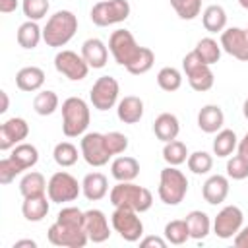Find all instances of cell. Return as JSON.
I'll list each match as a JSON object with an SVG mask.
<instances>
[{
  "label": "cell",
  "mask_w": 248,
  "mask_h": 248,
  "mask_svg": "<svg viewBox=\"0 0 248 248\" xmlns=\"http://www.w3.org/2000/svg\"><path fill=\"white\" fill-rule=\"evenodd\" d=\"M130 4L128 0H101L91 8V21L99 27H108L122 23L130 17Z\"/></svg>",
  "instance_id": "5b68a950"
},
{
  "label": "cell",
  "mask_w": 248,
  "mask_h": 248,
  "mask_svg": "<svg viewBox=\"0 0 248 248\" xmlns=\"http://www.w3.org/2000/svg\"><path fill=\"white\" fill-rule=\"evenodd\" d=\"M221 48L240 62H248V31L242 27H229L221 33Z\"/></svg>",
  "instance_id": "9a60e30c"
},
{
  "label": "cell",
  "mask_w": 248,
  "mask_h": 248,
  "mask_svg": "<svg viewBox=\"0 0 248 248\" xmlns=\"http://www.w3.org/2000/svg\"><path fill=\"white\" fill-rule=\"evenodd\" d=\"M236 149H238V155H242L244 159H248V132H246L244 138L238 141V147H236Z\"/></svg>",
  "instance_id": "f907efd6"
},
{
  "label": "cell",
  "mask_w": 248,
  "mask_h": 248,
  "mask_svg": "<svg viewBox=\"0 0 248 248\" xmlns=\"http://www.w3.org/2000/svg\"><path fill=\"white\" fill-rule=\"evenodd\" d=\"M202 23L207 33H223L227 29V12L219 4H211L202 14Z\"/></svg>",
  "instance_id": "4316f807"
},
{
  "label": "cell",
  "mask_w": 248,
  "mask_h": 248,
  "mask_svg": "<svg viewBox=\"0 0 248 248\" xmlns=\"http://www.w3.org/2000/svg\"><path fill=\"white\" fill-rule=\"evenodd\" d=\"M54 68H56L58 74H62L70 81H81V79L87 78V72H89V66L83 60V56L74 52V50H60V52H56Z\"/></svg>",
  "instance_id": "4fadbf2b"
},
{
  "label": "cell",
  "mask_w": 248,
  "mask_h": 248,
  "mask_svg": "<svg viewBox=\"0 0 248 248\" xmlns=\"http://www.w3.org/2000/svg\"><path fill=\"white\" fill-rule=\"evenodd\" d=\"M186 225H188V231H190V238L194 240H203L209 231H211V219L205 211H200V209H194L186 215Z\"/></svg>",
  "instance_id": "83f0119b"
},
{
  "label": "cell",
  "mask_w": 248,
  "mask_h": 248,
  "mask_svg": "<svg viewBox=\"0 0 248 248\" xmlns=\"http://www.w3.org/2000/svg\"><path fill=\"white\" fill-rule=\"evenodd\" d=\"M186 163H188V169L194 174H207L213 169V157L207 151H194V153H190Z\"/></svg>",
  "instance_id": "ab89813d"
},
{
  "label": "cell",
  "mask_w": 248,
  "mask_h": 248,
  "mask_svg": "<svg viewBox=\"0 0 248 248\" xmlns=\"http://www.w3.org/2000/svg\"><path fill=\"white\" fill-rule=\"evenodd\" d=\"M16 85L25 93L39 91L45 85V72L39 66H25L16 74Z\"/></svg>",
  "instance_id": "603a6c76"
},
{
  "label": "cell",
  "mask_w": 248,
  "mask_h": 248,
  "mask_svg": "<svg viewBox=\"0 0 248 248\" xmlns=\"http://www.w3.org/2000/svg\"><path fill=\"white\" fill-rule=\"evenodd\" d=\"M202 196L209 205H219L227 200L229 196V176L223 174H211L203 186H202Z\"/></svg>",
  "instance_id": "ac0fdd59"
},
{
  "label": "cell",
  "mask_w": 248,
  "mask_h": 248,
  "mask_svg": "<svg viewBox=\"0 0 248 248\" xmlns=\"http://www.w3.org/2000/svg\"><path fill=\"white\" fill-rule=\"evenodd\" d=\"M48 242L60 248H83L89 242V236L85 232V229H74V227H66L58 221H54L48 231H46Z\"/></svg>",
  "instance_id": "7c38bea8"
},
{
  "label": "cell",
  "mask_w": 248,
  "mask_h": 248,
  "mask_svg": "<svg viewBox=\"0 0 248 248\" xmlns=\"http://www.w3.org/2000/svg\"><path fill=\"white\" fill-rule=\"evenodd\" d=\"M110 174L118 182H132L140 174V163L130 155H120L110 163Z\"/></svg>",
  "instance_id": "d4e9b609"
},
{
  "label": "cell",
  "mask_w": 248,
  "mask_h": 248,
  "mask_svg": "<svg viewBox=\"0 0 248 248\" xmlns=\"http://www.w3.org/2000/svg\"><path fill=\"white\" fill-rule=\"evenodd\" d=\"M140 246H143V248H149V246L165 248L167 246V238H161V236H145L143 240H140Z\"/></svg>",
  "instance_id": "7dc6e473"
},
{
  "label": "cell",
  "mask_w": 248,
  "mask_h": 248,
  "mask_svg": "<svg viewBox=\"0 0 248 248\" xmlns=\"http://www.w3.org/2000/svg\"><path fill=\"white\" fill-rule=\"evenodd\" d=\"M161 202L165 205H178L186 194H188V178L182 170L169 165L161 170L159 176V190H157Z\"/></svg>",
  "instance_id": "277c9868"
},
{
  "label": "cell",
  "mask_w": 248,
  "mask_h": 248,
  "mask_svg": "<svg viewBox=\"0 0 248 248\" xmlns=\"http://www.w3.org/2000/svg\"><path fill=\"white\" fill-rule=\"evenodd\" d=\"M50 4L48 0H23L21 2V10H23V16L31 21H39L46 16Z\"/></svg>",
  "instance_id": "b9f144b4"
},
{
  "label": "cell",
  "mask_w": 248,
  "mask_h": 248,
  "mask_svg": "<svg viewBox=\"0 0 248 248\" xmlns=\"http://www.w3.org/2000/svg\"><path fill=\"white\" fill-rule=\"evenodd\" d=\"M23 170L16 165V161L12 157H4L0 161V184H10L17 174H21Z\"/></svg>",
  "instance_id": "bcb514c9"
},
{
  "label": "cell",
  "mask_w": 248,
  "mask_h": 248,
  "mask_svg": "<svg viewBox=\"0 0 248 248\" xmlns=\"http://www.w3.org/2000/svg\"><path fill=\"white\" fill-rule=\"evenodd\" d=\"M91 120L89 105L81 97H68L62 103V132L66 138L83 136Z\"/></svg>",
  "instance_id": "3957f363"
},
{
  "label": "cell",
  "mask_w": 248,
  "mask_h": 248,
  "mask_svg": "<svg viewBox=\"0 0 248 248\" xmlns=\"http://www.w3.org/2000/svg\"><path fill=\"white\" fill-rule=\"evenodd\" d=\"M188 155H190L188 153V147L180 140L167 141L165 147H163V159L167 161V165H172V167H178V165L186 163Z\"/></svg>",
  "instance_id": "e575fe53"
},
{
  "label": "cell",
  "mask_w": 248,
  "mask_h": 248,
  "mask_svg": "<svg viewBox=\"0 0 248 248\" xmlns=\"http://www.w3.org/2000/svg\"><path fill=\"white\" fill-rule=\"evenodd\" d=\"M50 200H46V196H31V198H23V203H21V213L27 221L31 223H39L43 221L46 215H48V205Z\"/></svg>",
  "instance_id": "484cf974"
},
{
  "label": "cell",
  "mask_w": 248,
  "mask_h": 248,
  "mask_svg": "<svg viewBox=\"0 0 248 248\" xmlns=\"http://www.w3.org/2000/svg\"><path fill=\"white\" fill-rule=\"evenodd\" d=\"M60 101H58V95L50 89H45V91H39L33 99V110L39 114V116H50L52 112H56Z\"/></svg>",
  "instance_id": "d6a6232c"
},
{
  "label": "cell",
  "mask_w": 248,
  "mask_h": 248,
  "mask_svg": "<svg viewBox=\"0 0 248 248\" xmlns=\"http://www.w3.org/2000/svg\"><path fill=\"white\" fill-rule=\"evenodd\" d=\"M182 70H184V74H186V78H188V83H190V87H192L194 91L203 93V91H209V89L213 87L215 76H213V72H211V66L203 64V62L198 58V54H196L194 50L188 52V54L182 58Z\"/></svg>",
  "instance_id": "8992f818"
},
{
  "label": "cell",
  "mask_w": 248,
  "mask_h": 248,
  "mask_svg": "<svg viewBox=\"0 0 248 248\" xmlns=\"http://www.w3.org/2000/svg\"><path fill=\"white\" fill-rule=\"evenodd\" d=\"M221 50H223V48H221V43H217V41L211 39V37H203V39H200L198 45H196V48H194V52L198 54V58H200L203 64H207V66L219 62V58H221Z\"/></svg>",
  "instance_id": "4dcf8cb0"
},
{
  "label": "cell",
  "mask_w": 248,
  "mask_h": 248,
  "mask_svg": "<svg viewBox=\"0 0 248 248\" xmlns=\"http://www.w3.org/2000/svg\"><path fill=\"white\" fill-rule=\"evenodd\" d=\"M76 31L78 16L70 10H58L48 17L46 25L43 27V41L52 48H60L74 39Z\"/></svg>",
  "instance_id": "6da1fadb"
},
{
  "label": "cell",
  "mask_w": 248,
  "mask_h": 248,
  "mask_svg": "<svg viewBox=\"0 0 248 248\" xmlns=\"http://www.w3.org/2000/svg\"><path fill=\"white\" fill-rule=\"evenodd\" d=\"M48 182L45 180V176L37 170L27 172L21 180H19V192L23 198H31V196H43L46 190Z\"/></svg>",
  "instance_id": "1f68e13d"
},
{
  "label": "cell",
  "mask_w": 248,
  "mask_h": 248,
  "mask_svg": "<svg viewBox=\"0 0 248 248\" xmlns=\"http://www.w3.org/2000/svg\"><path fill=\"white\" fill-rule=\"evenodd\" d=\"M170 6L174 8L176 16L180 19H196L202 12V0H170Z\"/></svg>",
  "instance_id": "60d3db41"
},
{
  "label": "cell",
  "mask_w": 248,
  "mask_h": 248,
  "mask_svg": "<svg viewBox=\"0 0 248 248\" xmlns=\"http://www.w3.org/2000/svg\"><path fill=\"white\" fill-rule=\"evenodd\" d=\"M225 124V114L219 105H205L198 112V126L205 134H217Z\"/></svg>",
  "instance_id": "44dd1931"
},
{
  "label": "cell",
  "mask_w": 248,
  "mask_h": 248,
  "mask_svg": "<svg viewBox=\"0 0 248 248\" xmlns=\"http://www.w3.org/2000/svg\"><path fill=\"white\" fill-rule=\"evenodd\" d=\"M23 246H27V248H37V242L31 240V238H25V240H17V242L14 244V248H23Z\"/></svg>",
  "instance_id": "816d5d0a"
},
{
  "label": "cell",
  "mask_w": 248,
  "mask_h": 248,
  "mask_svg": "<svg viewBox=\"0 0 248 248\" xmlns=\"http://www.w3.org/2000/svg\"><path fill=\"white\" fill-rule=\"evenodd\" d=\"M227 176L232 180L248 178V159H244L242 155H232L227 161Z\"/></svg>",
  "instance_id": "ee69618b"
},
{
  "label": "cell",
  "mask_w": 248,
  "mask_h": 248,
  "mask_svg": "<svg viewBox=\"0 0 248 248\" xmlns=\"http://www.w3.org/2000/svg\"><path fill=\"white\" fill-rule=\"evenodd\" d=\"M17 10V0H0V12L2 14H12Z\"/></svg>",
  "instance_id": "681fc988"
},
{
  "label": "cell",
  "mask_w": 248,
  "mask_h": 248,
  "mask_svg": "<svg viewBox=\"0 0 248 248\" xmlns=\"http://www.w3.org/2000/svg\"><path fill=\"white\" fill-rule=\"evenodd\" d=\"M238 147V138L232 130H219L213 140V153L217 157H229Z\"/></svg>",
  "instance_id": "836d02e7"
},
{
  "label": "cell",
  "mask_w": 248,
  "mask_h": 248,
  "mask_svg": "<svg viewBox=\"0 0 248 248\" xmlns=\"http://www.w3.org/2000/svg\"><path fill=\"white\" fill-rule=\"evenodd\" d=\"M81 192L89 202H99L108 192V180L103 172H89L81 180Z\"/></svg>",
  "instance_id": "7402d4cb"
},
{
  "label": "cell",
  "mask_w": 248,
  "mask_h": 248,
  "mask_svg": "<svg viewBox=\"0 0 248 248\" xmlns=\"http://www.w3.org/2000/svg\"><path fill=\"white\" fill-rule=\"evenodd\" d=\"M165 238L169 244H184L188 238H190V231H188V225L186 221L182 219H174V221H169L165 225Z\"/></svg>",
  "instance_id": "74e56055"
},
{
  "label": "cell",
  "mask_w": 248,
  "mask_h": 248,
  "mask_svg": "<svg viewBox=\"0 0 248 248\" xmlns=\"http://www.w3.org/2000/svg\"><path fill=\"white\" fill-rule=\"evenodd\" d=\"M46 194H48V200L54 202V203L74 202V200H78V196L81 194V184H79L78 178H74L70 172L58 170V172H54V174L48 178Z\"/></svg>",
  "instance_id": "ba28073f"
},
{
  "label": "cell",
  "mask_w": 248,
  "mask_h": 248,
  "mask_svg": "<svg viewBox=\"0 0 248 248\" xmlns=\"http://www.w3.org/2000/svg\"><path fill=\"white\" fill-rule=\"evenodd\" d=\"M83 229H85L89 240L95 244H101V242L108 240V236H110L108 219L101 209H87L83 213Z\"/></svg>",
  "instance_id": "e0dca14e"
},
{
  "label": "cell",
  "mask_w": 248,
  "mask_h": 248,
  "mask_svg": "<svg viewBox=\"0 0 248 248\" xmlns=\"http://www.w3.org/2000/svg\"><path fill=\"white\" fill-rule=\"evenodd\" d=\"M110 225L126 242H138L143 236V223L138 217V211L130 207H114L110 215Z\"/></svg>",
  "instance_id": "52a82bcc"
},
{
  "label": "cell",
  "mask_w": 248,
  "mask_h": 248,
  "mask_svg": "<svg viewBox=\"0 0 248 248\" xmlns=\"http://www.w3.org/2000/svg\"><path fill=\"white\" fill-rule=\"evenodd\" d=\"M118 81L112 76H101L89 91V101L97 110H108L114 105H118Z\"/></svg>",
  "instance_id": "30bf717a"
},
{
  "label": "cell",
  "mask_w": 248,
  "mask_h": 248,
  "mask_svg": "<svg viewBox=\"0 0 248 248\" xmlns=\"http://www.w3.org/2000/svg\"><path fill=\"white\" fill-rule=\"evenodd\" d=\"M79 147H81V157L91 167H105L108 163V159L112 157L108 153V149H107L105 134H101V132H87V134H83Z\"/></svg>",
  "instance_id": "8fae6325"
},
{
  "label": "cell",
  "mask_w": 248,
  "mask_h": 248,
  "mask_svg": "<svg viewBox=\"0 0 248 248\" xmlns=\"http://www.w3.org/2000/svg\"><path fill=\"white\" fill-rule=\"evenodd\" d=\"M83 213L81 209L74 207V205H68V207H62L56 215V221L66 225V227H74V229H83Z\"/></svg>",
  "instance_id": "7bdbcfd3"
},
{
  "label": "cell",
  "mask_w": 248,
  "mask_h": 248,
  "mask_svg": "<svg viewBox=\"0 0 248 248\" xmlns=\"http://www.w3.org/2000/svg\"><path fill=\"white\" fill-rule=\"evenodd\" d=\"M81 56H83V60L87 62L89 68L99 70V68H105V64L108 60V48H107V45L101 39L91 37V39L83 41V45H81Z\"/></svg>",
  "instance_id": "d6986e66"
},
{
  "label": "cell",
  "mask_w": 248,
  "mask_h": 248,
  "mask_svg": "<svg viewBox=\"0 0 248 248\" xmlns=\"http://www.w3.org/2000/svg\"><path fill=\"white\" fill-rule=\"evenodd\" d=\"M105 143H107V149L112 157L120 155L128 149V138L122 132H107L105 134Z\"/></svg>",
  "instance_id": "f6af8a7d"
},
{
  "label": "cell",
  "mask_w": 248,
  "mask_h": 248,
  "mask_svg": "<svg viewBox=\"0 0 248 248\" xmlns=\"http://www.w3.org/2000/svg\"><path fill=\"white\" fill-rule=\"evenodd\" d=\"M10 157L16 161V165L21 169V170H27V169H33L39 161V151L33 143H17L16 147H12V153Z\"/></svg>",
  "instance_id": "f546056e"
},
{
  "label": "cell",
  "mask_w": 248,
  "mask_h": 248,
  "mask_svg": "<svg viewBox=\"0 0 248 248\" xmlns=\"http://www.w3.org/2000/svg\"><path fill=\"white\" fill-rule=\"evenodd\" d=\"M153 132H155L157 140H161L163 143L172 141V140L178 138L180 122L172 112H161L153 122Z\"/></svg>",
  "instance_id": "cb8c5ba5"
},
{
  "label": "cell",
  "mask_w": 248,
  "mask_h": 248,
  "mask_svg": "<svg viewBox=\"0 0 248 248\" xmlns=\"http://www.w3.org/2000/svg\"><path fill=\"white\" fill-rule=\"evenodd\" d=\"M0 97H2V107H0V112H6V110H8V93H6V91H0Z\"/></svg>",
  "instance_id": "f5cc1de1"
},
{
  "label": "cell",
  "mask_w": 248,
  "mask_h": 248,
  "mask_svg": "<svg viewBox=\"0 0 248 248\" xmlns=\"http://www.w3.org/2000/svg\"><path fill=\"white\" fill-rule=\"evenodd\" d=\"M153 62H155L153 50L147 48V46H141V48H140V54L134 58V62H132L126 70H128L130 74H134V76H141V74H145V72H149V70L153 68Z\"/></svg>",
  "instance_id": "f35d334b"
},
{
  "label": "cell",
  "mask_w": 248,
  "mask_h": 248,
  "mask_svg": "<svg viewBox=\"0 0 248 248\" xmlns=\"http://www.w3.org/2000/svg\"><path fill=\"white\" fill-rule=\"evenodd\" d=\"M108 198L114 207H130L138 213H143L153 205L151 192L134 182H118L116 186H112Z\"/></svg>",
  "instance_id": "7a4b0ae2"
},
{
  "label": "cell",
  "mask_w": 248,
  "mask_h": 248,
  "mask_svg": "<svg viewBox=\"0 0 248 248\" xmlns=\"http://www.w3.org/2000/svg\"><path fill=\"white\" fill-rule=\"evenodd\" d=\"M242 221L244 215L238 205H225L213 219V232L223 240L234 238V234L242 229Z\"/></svg>",
  "instance_id": "5bb4252c"
},
{
  "label": "cell",
  "mask_w": 248,
  "mask_h": 248,
  "mask_svg": "<svg viewBox=\"0 0 248 248\" xmlns=\"http://www.w3.org/2000/svg\"><path fill=\"white\" fill-rule=\"evenodd\" d=\"M157 85L167 91V93H172V91H178L180 85H182V74L180 70L172 68V66H165L159 70L157 74Z\"/></svg>",
  "instance_id": "d590c367"
},
{
  "label": "cell",
  "mask_w": 248,
  "mask_h": 248,
  "mask_svg": "<svg viewBox=\"0 0 248 248\" xmlns=\"http://www.w3.org/2000/svg\"><path fill=\"white\" fill-rule=\"evenodd\" d=\"M246 31H248V29H246Z\"/></svg>",
  "instance_id": "9f6ffc18"
},
{
  "label": "cell",
  "mask_w": 248,
  "mask_h": 248,
  "mask_svg": "<svg viewBox=\"0 0 248 248\" xmlns=\"http://www.w3.org/2000/svg\"><path fill=\"white\" fill-rule=\"evenodd\" d=\"M116 116L124 124H138L143 116V101L136 95H126L116 105Z\"/></svg>",
  "instance_id": "ffe728a7"
},
{
  "label": "cell",
  "mask_w": 248,
  "mask_h": 248,
  "mask_svg": "<svg viewBox=\"0 0 248 248\" xmlns=\"http://www.w3.org/2000/svg\"><path fill=\"white\" fill-rule=\"evenodd\" d=\"M242 114H244V118L248 120V99L242 103Z\"/></svg>",
  "instance_id": "db71d44e"
},
{
  "label": "cell",
  "mask_w": 248,
  "mask_h": 248,
  "mask_svg": "<svg viewBox=\"0 0 248 248\" xmlns=\"http://www.w3.org/2000/svg\"><path fill=\"white\" fill-rule=\"evenodd\" d=\"M140 45L136 43L134 35L128 31V29H116L110 33V39H108V50L114 58L116 64L128 68L134 58L140 54Z\"/></svg>",
  "instance_id": "9c48e42d"
},
{
  "label": "cell",
  "mask_w": 248,
  "mask_h": 248,
  "mask_svg": "<svg viewBox=\"0 0 248 248\" xmlns=\"http://www.w3.org/2000/svg\"><path fill=\"white\" fill-rule=\"evenodd\" d=\"M234 246L236 248H248V227H242L234 234Z\"/></svg>",
  "instance_id": "c3c4849f"
},
{
  "label": "cell",
  "mask_w": 248,
  "mask_h": 248,
  "mask_svg": "<svg viewBox=\"0 0 248 248\" xmlns=\"http://www.w3.org/2000/svg\"><path fill=\"white\" fill-rule=\"evenodd\" d=\"M27 136H29V124L25 118H19V116L8 118L0 126V149L10 151L17 143H21Z\"/></svg>",
  "instance_id": "2e32d148"
},
{
  "label": "cell",
  "mask_w": 248,
  "mask_h": 248,
  "mask_svg": "<svg viewBox=\"0 0 248 248\" xmlns=\"http://www.w3.org/2000/svg\"><path fill=\"white\" fill-rule=\"evenodd\" d=\"M238 4H240L244 10H248V0H238Z\"/></svg>",
  "instance_id": "11a10c76"
},
{
  "label": "cell",
  "mask_w": 248,
  "mask_h": 248,
  "mask_svg": "<svg viewBox=\"0 0 248 248\" xmlns=\"http://www.w3.org/2000/svg\"><path fill=\"white\" fill-rule=\"evenodd\" d=\"M17 45L21 46V48H27V50H31V48H35L39 43H41V39H43V29L39 27V23L37 21H31V19H27L25 23H21L19 27H17Z\"/></svg>",
  "instance_id": "f1b7e54d"
},
{
  "label": "cell",
  "mask_w": 248,
  "mask_h": 248,
  "mask_svg": "<svg viewBox=\"0 0 248 248\" xmlns=\"http://www.w3.org/2000/svg\"><path fill=\"white\" fill-rule=\"evenodd\" d=\"M52 157H54V163L62 169L66 167H72L78 163V147L70 141H60L54 145V151H52Z\"/></svg>",
  "instance_id": "8d00e7d4"
}]
</instances>
